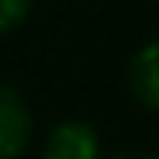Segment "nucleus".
<instances>
[{"label": "nucleus", "instance_id": "nucleus-1", "mask_svg": "<svg viewBox=\"0 0 159 159\" xmlns=\"http://www.w3.org/2000/svg\"><path fill=\"white\" fill-rule=\"evenodd\" d=\"M33 136V114L23 94L0 84V159H20Z\"/></svg>", "mask_w": 159, "mask_h": 159}, {"label": "nucleus", "instance_id": "nucleus-2", "mask_svg": "<svg viewBox=\"0 0 159 159\" xmlns=\"http://www.w3.org/2000/svg\"><path fill=\"white\" fill-rule=\"evenodd\" d=\"M42 159H101V136L84 120H62L49 133Z\"/></svg>", "mask_w": 159, "mask_h": 159}, {"label": "nucleus", "instance_id": "nucleus-3", "mask_svg": "<svg viewBox=\"0 0 159 159\" xmlns=\"http://www.w3.org/2000/svg\"><path fill=\"white\" fill-rule=\"evenodd\" d=\"M130 94L140 101L146 111H156L159 104V65H156V42H146L140 52L133 55L127 71Z\"/></svg>", "mask_w": 159, "mask_h": 159}, {"label": "nucleus", "instance_id": "nucleus-4", "mask_svg": "<svg viewBox=\"0 0 159 159\" xmlns=\"http://www.w3.org/2000/svg\"><path fill=\"white\" fill-rule=\"evenodd\" d=\"M33 0H0V33H10L30 16Z\"/></svg>", "mask_w": 159, "mask_h": 159}, {"label": "nucleus", "instance_id": "nucleus-5", "mask_svg": "<svg viewBox=\"0 0 159 159\" xmlns=\"http://www.w3.org/2000/svg\"><path fill=\"white\" fill-rule=\"evenodd\" d=\"M114 159H156V156H149V153H120Z\"/></svg>", "mask_w": 159, "mask_h": 159}]
</instances>
